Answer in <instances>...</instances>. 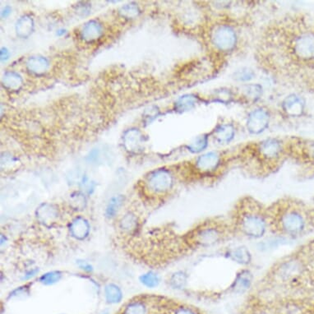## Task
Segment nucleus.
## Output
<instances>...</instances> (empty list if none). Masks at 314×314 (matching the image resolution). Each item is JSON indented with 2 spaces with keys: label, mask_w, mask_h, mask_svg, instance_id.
Masks as SVG:
<instances>
[{
  "label": "nucleus",
  "mask_w": 314,
  "mask_h": 314,
  "mask_svg": "<svg viewBox=\"0 0 314 314\" xmlns=\"http://www.w3.org/2000/svg\"><path fill=\"white\" fill-rule=\"evenodd\" d=\"M314 241L277 259L254 286V293H281L295 287L313 269Z\"/></svg>",
  "instance_id": "obj_1"
},
{
  "label": "nucleus",
  "mask_w": 314,
  "mask_h": 314,
  "mask_svg": "<svg viewBox=\"0 0 314 314\" xmlns=\"http://www.w3.org/2000/svg\"><path fill=\"white\" fill-rule=\"evenodd\" d=\"M271 235L298 239L314 231V206L284 197L269 203Z\"/></svg>",
  "instance_id": "obj_2"
},
{
  "label": "nucleus",
  "mask_w": 314,
  "mask_h": 314,
  "mask_svg": "<svg viewBox=\"0 0 314 314\" xmlns=\"http://www.w3.org/2000/svg\"><path fill=\"white\" fill-rule=\"evenodd\" d=\"M226 217L235 238L260 240L271 235L269 206L253 196L239 198Z\"/></svg>",
  "instance_id": "obj_3"
},
{
  "label": "nucleus",
  "mask_w": 314,
  "mask_h": 314,
  "mask_svg": "<svg viewBox=\"0 0 314 314\" xmlns=\"http://www.w3.org/2000/svg\"><path fill=\"white\" fill-rule=\"evenodd\" d=\"M184 238L190 252H196L225 245L235 236L226 216H212L198 221Z\"/></svg>",
  "instance_id": "obj_4"
},
{
  "label": "nucleus",
  "mask_w": 314,
  "mask_h": 314,
  "mask_svg": "<svg viewBox=\"0 0 314 314\" xmlns=\"http://www.w3.org/2000/svg\"><path fill=\"white\" fill-rule=\"evenodd\" d=\"M226 160L217 151H209L198 156L189 166L188 179L194 181L206 182L217 179L224 171Z\"/></svg>",
  "instance_id": "obj_5"
},
{
  "label": "nucleus",
  "mask_w": 314,
  "mask_h": 314,
  "mask_svg": "<svg viewBox=\"0 0 314 314\" xmlns=\"http://www.w3.org/2000/svg\"><path fill=\"white\" fill-rule=\"evenodd\" d=\"M176 177L172 170L160 168L151 171L146 179V189L153 198H165L175 189Z\"/></svg>",
  "instance_id": "obj_6"
},
{
  "label": "nucleus",
  "mask_w": 314,
  "mask_h": 314,
  "mask_svg": "<svg viewBox=\"0 0 314 314\" xmlns=\"http://www.w3.org/2000/svg\"><path fill=\"white\" fill-rule=\"evenodd\" d=\"M156 305L160 314H207L193 305L165 299L156 300Z\"/></svg>",
  "instance_id": "obj_7"
},
{
  "label": "nucleus",
  "mask_w": 314,
  "mask_h": 314,
  "mask_svg": "<svg viewBox=\"0 0 314 314\" xmlns=\"http://www.w3.org/2000/svg\"><path fill=\"white\" fill-rule=\"evenodd\" d=\"M212 41L221 51H230L236 43V34L230 26H219L212 33Z\"/></svg>",
  "instance_id": "obj_8"
},
{
  "label": "nucleus",
  "mask_w": 314,
  "mask_h": 314,
  "mask_svg": "<svg viewBox=\"0 0 314 314\" xmlns=\"http://www.w3.org/2000/svg\"><path fill=\"white\" fill-rule=\"evenodd\" d=\"M269 123V114L263 109H255L249 115L247 127L249 132L259 134L268 128Z\"/></svg>",
  "instance_id": "obj_9"
},
{
  "label": "nucleus",
  "mask_w": 314,
  "mask_h": 314,
  "mask_svg": "<svg viewBox=\"0 0 314 314\" xmlns=\"http://www.w3.org/2000/svg\"><path fill=\"white\" fill-rule=\"evenodd\" d=\"M295 51L301 58H314V35L306 34L298 38L295 44Z\"/></svg>",
  "instance_id": "obj_10"
},
{
  "label": "nucleus",
  "mask_w": 314,
  "mask_h": 314,
  "mask_svg": "<svg viewBox=\"0 0 314 314\" xmlns=\"http://www.w3.org/2000/svg\"><path fill=\"white\" fill-rule=\"evenodd\" d=\"M91 226L88 221L82 217H77L70 223L69 231L75 240H84L88 237Z\"/></svg>",
  "instance_id": "obj_11"
},
{
  "label": "nucleus",
  "mask_w": 314,
  "mask_h": 314,
  "mask_svg": "<svg viewBox=\"0 0 314 314\" xmlns=\"http://www.w3.org/2000/svg\"><path fill=\"white\" fill-rule=\"evenodd\" d=\"M155 306L142 300L130 301L123 310L122 314H154L151 309Z\"/></svg>",
  "instance_id": "obj_12"
},
{
  "label": "nucleus",
  "mask_w": 314,
  "mask_h": 314,
  "mask_svg": "<svg viewBox=\"0 0 314 314\" xmlns=\"http://www.w3.org/2000/svg\"><path fill=\"white\" fill-rule=\"evenodd\" d=\"M304 109V102L300 96H292L288 97L283 102V109L289 115L299 116L302 113Z\"/></svg>",
  "instance_id": "obj_13"
},
{
  "label": "nucleus",
  "mask_w": 314,
  "mask_h": 314,
  "mask_svg": "<svg viewBox=\"0 0 314 314\" xmlns=\"http://www.w3.org/2000/svg\"><path fill=\"white\" fill-rule=\"evenodd\" d=\"M102 35V26L96 21H90L84 26L82 37L87 42L95 41Z\"/></svg>",
  "instance_id": "obj_14"
},
{
  "label": "nucleus",
  "mask_w": 314,
  "mask_h": 314,
  "mask_svg": "<svg viewBox=\"0 0 314 314\" xmlns=\"http://www.w3.org/2000/svg\"><path fill=\"white\" fill-rule=\"evenodd\" d=\"M36 213L38 220L44 225L53 223L58 217V211L54 206L49 203L40 206Z\"/></svg>",
  "instance_id": "obj_15"
},
{
  "label": "nucleus",
  "mask_w": 314,
  "mask_h": 314,
  "mask_svg": "<svg viewBox=\"0 0 314 314\" xmlns=\"http://www.w3.org/2000/svg\"><path fill=\"white\" fill-rule=\"evenodd\" d=\"M33 20L30 16H23L19 19L16 25V34L21 38H26L32 33Z\"/></svg>",
  "instance_id": "obj_16"
},
{
  "label": "nucleus",
  "mask_w": 314,
  "mask_h": 314,
  "mask_svg": "<svg viewBox=\"0 0 314 314\" xmlns=\"http://www.w3.org/2000/svg\"><path fill=\"white\" fill-rule=\"evenodd\" d=\"M28 69L35 74H41L46 71L49 63L46 58L43 57H31L26 63Z\"/></svg>",
  "instance_id": "obj_17"
},
{
  "label": "nucleus",
  "mask_w": 314,
  "mask_h": 314,
  "mask_svg": "<svg viewBox=\"0 0 314 314\" xmlns=\"http://www.w3.org/2000/svg\"><path fill=\"white\" fill-rule=\"evenodd\" d=\"M123 202H124V197L123 195L114 196L110 198L105 208V217L109 219L116 217L119 210L123 205Z\"/></svg>",
  "instance_id": "obj_18"
},
{
  "label": "nucleus",
  "mask_w": 314,
  "mask_h": 314,
  "mask_svg": "<svg viewBox=\"0 0 314 314\" xmlns=\"http://www.w3.org/2000/svg\"><path fill=\"white\" fill-rule=\"evenodd\" d=\"M105 298L108 304H118L123 299L121 289L115 284L106 285L105 287Z\"/></svg>",
  "instance_id": "obj_19"
},
{
  "label": "nucleus",
  "mask_w": 314,
  "mask_h": 314,
  "mask_svg": "<svg viewBox=\"0 0 314 314\" xmlns=\"http://www.w3.org/2000/svg\"><path fill=\"white\" fill-rule=\"evenodd\" d=\"M235 135V129L232 126L229 124H223L219 126L215 132V138L217 142L221 143L231 142Z\"/></svg>",
  "instance_id": "obj_20"
},
{
  "label": "nucleus",
  "mask_w": 314,
  "mask_h": 314,
  "mask_svg": "<svg viewBox=\"0 0 314 314\" xmlns=\"http://www.w3.org/2000/svg\"><path fill=\"white\" fill-rule=\"evenodd\" d=\"M2 82L7 88L15 91L21 87L22 79L21 76L16 72H7L4 75Z\"/></svg>",
  "instance_id": "obj_21"
},
{
  "label": "nucleus",
  "mask_w": 314,
  "mask_h": 314,
  "mask_svg": "<svg viewBox=\"0 0 314 314\" xmlns=\"http://www.w3.org/2000/svg\"><path fill=\"white\" fill-rule=\"evenodd\" d=\"M197 103V98L192 95H185L181 96L175 103V107L178 111H187L194 107Z\"/></svg>",
  "instance_id": "obj_22"
},
{
  "label": "nucleus",
  "mask_w": 314,
  "mask_h": 314,
  "mask_svg": "<svg viewBox=\"0 0 314 314\" xmlns=\"http://www.w3.org/2000/svg\"><path fill=\"white\" fill-rule=\"evenodd\" d=\"M120 227L127 232L135 231L137 227V218L135 215L131 213L126 214L120 221Z\"/></svg>",
  "instance_id": "obj_23"
},
{
  "label": "nucleus",
  "mask_w": 314,
  "mask_h": 314,
  "mask_svg": "<svg viewBox=\"0 0 314 314\" xmlns=\"http://www.w3.org/2000/svg\"><path fill=\"white\" fill-rule=\"evenodd\" d=\"M61 278H62V273L60 272L52 271V272H48L42 275L40 278V282L44 286H51L59 282Z\"/></svg>",
  "instance_id": "obj_24"
},
{
  "label": "nucleus",
  "mask_w": 314,
  "mask_h": 314,
  "mask_svg": "<svg viewBox=\"0 0 314 314\" xmlns=\"http://www.w3.org/2000/svg\"><path fill=\"white\" fill-rule=\"evenodd\" d=\"M70 206L76 211H82L86 207V198L81 193H75L71 197Z\"/></svg>",
  "instance_id": "obj_25"
},
{
  "label": "nucleus",
  "mask_w": 314,
  "mask_h": 314,
  "mask_svg": "<svg viewBox=\"0 0 314 314\" xmlns=\"http://www.w3.org/2000/svg\"><path fill=\"white\" fill-rule=\"evenodd\" d=\"M140 282H142V284L144 285L145 287L152 288V287H155L157 286L159 280L156 274L150 272V273H145V274L142 275L141 277H140Z\"/></svg>",
  "instance_id": "obj_26"
},
{
  "label": "nucleus",
  "mask_w": 314,
  "mask_h": 314,
  "mask_svg": "<svg viewBox=\"0 0 314 314\" xmlns=\"http://www.w3.org/2000/svg\"><path fill=\"white\" fill-rule=\"evenodd\" d=\"M207 145V138L205 136H201L196 138L191 144L189 145V148L193 152H200L205 149Z\"/></svg>",
  "instance_id": "obj_27"
},
{
  "label": "nucleus",
  "mask_w": 314,
  "mask_h": 314,
  "mask_svg": "<svg viewBox=\"0 0 314 314\" xmlns=\"http://www.w3.org/2000/svg\"><path fill=\"white\" fill-rule=\"evenodd\" d=\"M120 12H121L123 16L128 17V18L129 17L132 18L133 16H137L138 12H139V10H138V7L136 5L128 4L122 7Z\"/></svg>",
  "instance_id": "obj_28"
},
{
  "label": "nucleus",
  "mask_w": 314,
  "mask_h": 314,
  "mask_svg": "<svg viewBox=\"0 0 314 314\" xmlns=\"http://www.w3.org/2000/svg\"><path fill=\"white\" fill-rule=\"evenodd\" d=\"M245 91L247 92V96H249V98H252V99L259 98L261 95V88L258 86H247Z\"/></svg>",
  "instance_id": "obj_29"
},
{
  "label": "nucleus",
  "mask_w": 314,
  "mask_h": 314,
  "mask_svg": "<svg viewBox=\"0 0 314 314\" xmlns=\"http://www.w3.org/2000/svg\"><path fill=\"white\" fill-rule=\"evenodd\" d=\"M237 79L241 80V81H247V80L251 79L253 78V72L249 70H242L240 72H237Z\"/></svg>",
  "instance_id": "obj_30"
},
{
  "label": "nucleus",
  "mask_w": 314,
  "mask_h": 314,
  "mask_svg": "<svg viewBox=\"0 0 314 314\" xmlns=\"http://www.w3.org/2000/svg\"><path fill=\"white\" fill-rule=\"evenodd\" d=\"M77 264L82 270L87 272V273H91L93 271V268L90 263H87L86 261L78 260L77 262Z\"/></svg>",
  "instance_id": "obj_31"
},
{
  "label": "nucleus",
  "mask_w": 314,
  "mask_h": 314,
  "mask_svg": "<svg viewBox=\"0 0 314 314\" xmlns=\"http://www.w3.org/2000/svg\"><path fill=\"white\" fill-rule=\"evenodd\" d=\"M9 57L10 53L9 51L7 50V49H6V48H2V49H1V60H2V62L7 61V59L9 58Z\"/></svg>",
  "instance_id": "obj_32"
},
{
  "label": "nucleus",
  "mask_w": 314,
  "mask_h": 314,
  "mask_svg": "<svg viewBox=\"0 0 314 314\" xmlns=\"http://www.w3.org/2000/svg\"><path fill=\"white\" fill-rule=\"evenodd\" d=\"M11 12H12V7H9V6H6L2 10V12H1V16L2 17H7V16H9Z\"/></svg>",
  "instance_id": "obj_33"
},
{
  "label": "nucleus",
  "mask_w": 314,
  "mask_h": 314,
  "mask_svg": "<svg viewBox=\"0 0 314 314\" xmlns=\"http://www.w3.org/2000/svg\"><path fill=\"white\" fill-rule=\"evenodd\" d=\"M39 271L37 269H35V270L30 271V273H26L25 275V277H24V279H29L30 277H33L34 276H35V274L38 273Z\"/></svg>",
  "instance_id": "obj_34"
},
{
  "label": "nucleus",
  "mask_w": 314,
  "mask_h": 314,
  "mask_svg": "<svg viewBox=\"0 0 314 314\" xmlns=\"http://www.w3.org/2000/svg\"><path fill=\"white\" fill-rule=\"evenodd\" d=\"M65 33H66L65 30H63V29H60V30H58V32H57V35H59V36H61V35H63V34H65Z\"/></svg>",
  "instance_id": "obj_35"
}]
</instances>
